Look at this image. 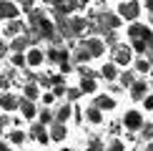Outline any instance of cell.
<instances>
[{
    "label": "cell",
    "mask_w": 153,
    "mask_h": 151,
    "mask_svg": "<svg viewBox=\"0 0 153 151\" xmlns=\"http://www.w3.org/2000/svg\"><path fill=\"white\" fill-rule=\"evenodd\" d=\"M118 13H120V18H126V20H136L138 13H141V5H138L136 0H128V3L118 5Z\"/></svg>",
    "instance_id": "cell-1"
},
{
    "label": "cell",
    "mask_w": 153,
    "mask_h": 151,
    "mask_svg": "<svg viewBox=\"0 0 153 151\" xmlns=\"http://www.w3.org/2000/svg\"><path fill=\"white\" fill-rule=\"evenodd\" d=\"M83 46H85V50L91 53V58H98V55H103V50H105V43L100 40V38H85Z\"/></svg>",
    "instance_id": "cell-2"
},
{
    "label": "cell",
    "mask_w": 153,
    "mask_h": 151,
    "mask_svg": "<svg viewBox=\"0 0 153 151\" xmlns=\"http://www.w3.org/2000/svg\"><path fill=\"white\" fill-rule=\"evenodd\" d=\"M20 15V8L15 5V0H0V18L10 20V18H18Z\"/></svg>",
    "instance_id": "cell-3"
},
{
    "label": "cell",
    "mask_w": 153,
    "mask_h": 151,
    "mask_svg": "<svg viewBox=\"0 0 153 151\" xmlns=\"http://www.w3.org/2000/svg\"><path fill=\"white\" fill-rule=\"evenodd\" d=\"M20 33H25V23H20L18 18H10V20L5 23V28H3V35L5 38H15Z\"/></svg>",
    "instance_id": "cell-4"
},
{
    "label": "cell",
    "mask_w": 153,
    "mask_h": 151,
    "mask_svg": "<svg viewBox=\"0 0 153 151\" xmlns=\"http://www.w3.org/2000/svg\"><path fill=\"white\" fill-rule=\"evenodd\" d=\"M113 63H118V66H128L131 63V48L126 46H113Z\"/></svg>",
    "instance_id": "cell-5"
},
{
    "label": "cell",
    "mask_w": 153,
    "mask_h": 151,
    "mask_svg": "<svg viewBox=\"0 0 153 151\" xmlns=\"http://www.w3.org/2000/svg\"><path fill=\"white\" fill-rule=\"evenodd\" d=\"M18 101H20V98H18L15 93H10V88H8V91L0 93V108H3V111H15L18 108Z\"/></svg>",
    "instance_id": "cell-6"
},
{
    "label": "cell",
    "mask_w": 153,
    "mask_h": 151,
    "mask_svg": "<svg viewBox=\"0 0 153 151\" xmlns=\"http://www.w3.org/2000/svg\"><path fill=\"white\" fill-rule=\"evenodd\" d=\"M45 61V53H43L40 48H35V46H30L28 48V55H25V66H40V63Z\"/></svg>",
    "instance_id": "cell-7"
},
{
    "label": "cell",
    "mask_w": 153,
    "mask_h": 151,
    "mask_svg": "<svg viewBox=\"0 0 153 151\" xmlns=\"http://www.w3.org/2000/svg\"><path fill=\"white\" fill-rule=\"evenodd\" d=\"M123 123H126V129H128V131H138L143 126V118H141V113H138V111H128L123 116Z\"/></svg>",
    "instance_id": "cell-8"
},
{
    "label": "cell",
    "mask_w": 153,
    "mask_h": 151,
    "mask_svg": "<svg viewBox=\"0 0 153 151\" xmlns=\"http://www.w3.org/2000/svg\"><path fill=\"white\" fill-rule=\"evenodd\" d=\"M30 138H35L38 144H48L50 141V136H48V131H45V123H33L30 126Z\"/></svg>",
    "instance_id": "cell-9"
},
{
    "label": "cell",
    "mask_w": 153,
    "mask_h": 151,
    "mask_svg": "<svg viewBox=\"0 0 153 151\" xmlns=\"http://www.w3.org/2000/svg\"><path fill=\"white\" fill-rule=\"evenodd\" d=\"M50 5H53V13H60V15L75 10V0H50Z\"/></svg>",
    "instance_id": "cell-10"
},
{
    "label": "cell",
    "mask_w": 153,
    "mask_h": 151,
    "mask_svg": "<svg viewBox=\"0 0 153 151\" xmlns=\"http://www.w3.org/2000/svg\"><path fill=\"white\" fill-rule=\"evenodd\" d=\"M28 48H30V40H28L25 33L10 38V50H13V53H23V50H28Z\"/></svg>",
    "instance_id": "cell-11"
},
{
    "label": "cell",
    "mask_w": 153,
    "mask_h": 151,
    "mask_svg": "<svg viewBox=\"0 0 153 151\" xmlns=\"http://www.w3.org/2000/svg\"><path fill=\"white\" fill-rule=\"evenodd\" d=\"M45 58L50 63H63V61H68L71 55H68V50L65 48H60V46H53V48H48V55Z\"/></svg>",
    "instance_id": "cell-12"
},
{
    "label": "cell",
    "mask_w": 153,
    "mask_h": 151,
    "mask_svg": "<svg viewBox=\"0 0 153 151\" xmlns=\"http://www.w3.org/2000/svg\"><path fill=\"white\" fill-rule=\"evenodd\" d=\"M146 91H148V83L146 81H133L131 83V98L133 101H141L146 96Z\"/></svg>",
    "instance_id": "cell-13"
},
{
    "label": "cell",
    "mask_w": 153,
    "mask_h": 151,
    "mask_svg": "<svg viewBox=\"0 0 153 151\" xmlns=\"http://www.w3.org/2000/svg\"><path fill=\"white\" fill-rule=\"evenodd\" d=\"M65 136H68V131H65V123L63 121H53L50 123V138H53V141H63Z\"/></svg>",
    "instance_id": "cell-14"
},
{
    "label": "cell",
    "mask_w": 153,
    "mask_h": 151,
    "mask_svg": "<svg viewBox=\"0 0 153 151\" xmlns=\"http://www.w3.org/2000/svg\"><path fill=\"white\" fill-rule=\"evenodd\" d=\"M18 108H20V113H23V118H33L35 116V103H33V101H30V98H20V101H18Z\"/></svg>",
    "instance_id": "cell-15"
},
{
    "label": "cell",
    "mask_w": 153,
    "mask_h": 151,
    "mask_svg": "<svg viewBox=\"0 0 153 151\" xmlns=\"http://www.w3.org/2000/svg\"><path fill=\"white\" fill-rule=\"evenodd\" d=\"M151 30L146 28V25H141V23H133L131 28H128V35H131V40H136V38H141V40H146V35H148Z\"/></svg>",
    "instance_id": "cell-16"
},
{
    "label": "cell",
    "mask_w": 153,
    "mask_h": 151,
    "mask_svg": "<svg viewBox=\"0 0 153 151\" xmlns=\"http://www.w3.org/2000/svg\"><path fill=\"white\" fill-rule=\"evenodd\" d=\"M95 108H100V111H113V108H116V101H113L111 96H98V98H95Z\"/></svg>",
    "instance_id": "cell-17"
},
{
    "label": "cell",
    "mask_w": 153,
    "mask_h": 151,
    "mask_svg": "<svg viewBox=\"0 0 153 151\" xmlns=\"http://www.w3.org/2000/svg\"><path fill=\"white\" fill-rule=\"evenodd\" d=\"M73 61H75V63H88V61H91V53L85 50V46H83V43L73 50Z\"/></svg>",
    "instance_id": "cell-18"
},
{
    "label": "cell",
    "mask_w": 153,
    "mask_h": 151,
    "mask_svg": "<svg viewBox=\"0 0 153 151\" xmlns=\"http://www.w3.org/2000/svg\"><path fill=\"white\" fill-rule=\"evenodd\" d=\"M13 78H15V68H10V71L0 73V88H3V91H8V88L13 86Z\"/></svg>",
    "instance_id": "cell-19"
},
{
    "label": "cell",
    "mask_w": 153,
    "mask_h": 151,
    "mask_svg": "<svg viewBox=\"0 0 153 151\" xmlns=\"http://www.w3.org/2000/svg\"><path fill=\"white\" fill-rule=\"evenodd\" d=\"M23 93H25V98H30V101H35L38 98V83L35 81H28V83H25V88H23Z\"/></svg>",
    "instance_id": "cell-20"
},
{
    "label": "cell",
    "mask_w": 153,
    "mask_h": 151,
    "mask_svg": "<svg viewBox=\"0 0 153 151\" xmlns=\"http://www.w3.org/2000/svg\"><path fill=\"white\" fill-rule=\"evenodd\" d=\"M71 113H73V108H71V106H68V103H65V106H60V108H58V111H55V113H53V116H55V121H63V123H65V121H68V118H71Z\"/></svg>",
    "instance_id": "cell-21"
},
{
    "label": "cell",
    "mask_w": 153,
    "mask_h": 151,
    "mask_svg": "<svg viewBox=\"0 0 153 151\" xmlns=\"http://www.w3.org/2000/svg\"><path fill=\"white\" fill-rule=\"evenodd\" d=\"M85 118L91 123H100V121H103V113H100V108H95V106H93V108L85 111Z\"/></svg>",
    "instance_id": "cell-22"
},
{
    "label": "cell",
    "mask_w": 153,
    "mask_h": 151,
    "mask_svg": "<svg viewBox=\"0 0 153 151\" xmlns=\"http://www.w3.org/2000/svg\"><path fill=\"white\" fill-rule=\"evenodd\" d=\"M80 93H95V78H83L80 81Z\"/></svg>",
    "instance_id": "cell-23"
},
{
    "label": "cell",
    "mask_w": 153,
    "mask_h": 151,
    "mask_svg": "<svg viewBox=\"0 0 153 151\" xmlns=\"http://www.w3.org/2000/svg\"><path fill=\"white\" fill-rule=\"evenodd\" d=\"M100 73H103V78H105V81H113V78H116V63H105Z\"/></svg>",
    "instance_id": "cell-24"
},
{
    "label": "cell",
    "mask_w": 153,
    "mask_h": 151,
    "mask_svg": "<svg viewBox=\"0 0 153 151\" xmlns=\"http://www.w3.org/2000/svg\"><path fill=\"white\" fill-rule=\"evenodd\" d=\"M10 144H23L25 141V131H20V129H15V131H10Z\"/></svg>",
    "instance_id": "cell-25"
},
{
    "label": "cell",
    "mask_w": 153,
    "mask_h": 151,
    "mask_svg": "<svg viewBox=\"0 0 153 151\" xmlns=\"http://www.w3.org/2000/svg\"><path fill=\"white\" fill-rule=\"evenodd\" d=\"M10 63H13V68H23L25 66V53H13Z\"/></svg>",
    "instance_id": "cell-26"
},
{
    "label": "cell",
    "mask_w": 153,
    "mask_h": 151,
    "mask_svg": "<svg viewBox=\"0 0 153 151\" xmlns=\"http://www.w3.org/2000/svg\"><path fill=\"white\" fill-rule=\"evenodd\" d=\"M53 121H55L53 111H50V108H43V111H40V123H45V126H48V123H53Z\"/></svg>",
    "instance_id": "cell-27"
},
{
    "label": "cell",
    "mask_w": 153,
    "mask_h": 151,
    "mask_svg": "<svg viewBox=\"0 0 153 151\" xmlns=\"http://www.w3.org/2000/svg\"><path fill=\"white\" fill-rule=\"evenodd\" d=\"M138 131H141V136L146 138V141H151V138H153V123H143Z\"/></svg>",
    "instance_id": "cell-28"
},
{
    "label": "cell",
    "mask_w": 153,
    "mask_h": 151,
    "mask_svg": "<svg viewBox=\"0 0 153 151\" xmlns=\"http://www.w3.org/2000/svg\"><path fill=\"white\" fill-rule=\"evenodd\" d=\"M133 81H136V78H133V73H128V71H126V73H120V86L131 88V83H133Z\"/></svg>",
    "instance_id": "cell-29"
},
{
    "label": "cell",
    "mask_w": 153,
    "mask_h": 151,
    "mask_svg": "<svg viewBox=\"0 0 153 151\" xmlns=\"http://www.w3.org/2000/svg\"><path fill=\"white\" fill-rule=\"evenodd\" d=\"M88 151H105V146H103V141H100V138H93V141L88 144Z\"/></svg>",
    "instance_id": "cell-30"
},
{
    "label": "cell",
    "mask_w": 153,
    "mask_h": 151,
    "mask_svg": "<svg viewBox=\"0 0 153 151\" xmlns=\"http://www.w3.org/2000/svg\"><path fill=\"white\" fill-rule=\"evenodd\" d=\"M65 96H68V101H78L80 98V88H65Z\"/></svg>",
    "instance_id": "cell-31"
},
{
    "label": "cell",
    "mask_w": 153,
    "mask_h": 151,
    "mask_svg": "<svg viewBox=\"0 0 153 151\" xmlns=\"http://www.w3.org/2000/svg\"><path fill=\"white\" fill-rule=\"evenodd\" d=\"M105 151H123V141H118V138H113L111 144H108Z\"/></svg>",
    "instance_id": "cell-32"
},
{
    "label": "cell",
    "mask_w": 153,
    "mask_h": 151,
    "mask_svg": "<svg viewBox=\"0 0 153 151\" xmlns=\"http://www.w3.org/2000/svg\"><path fill=\"white\" fill-rule=\"evenodd\" d=\"M136 68H138L141 73H146V71H151V63L146 61V58H141V61H136Z\"/></svg>",
    "instance_id": "cell-33"
},
{
    "label": "cell",
    "mask_w": 153,
    "mask_h": 151,
    "mask_svg": "<svg viewBox=\"0 0 153 151\" xmlns=\"http://www.w3.org/2000/svg\"><path fill=\"white\" fill-rule=\"evenodd\" d=\"M105 46H116V33H113V30H105Z\"/></svg>",
    "instance_id": "cell-34"
},
{
    "label": "cell",
    "mask_w": 153,
    "mask_h": 151,
    "mask_svg": "<svg viewBox=\"0 0 153 151\" xmlns=\"http://www.w3.org/2000/svg\"><path fill=\"white\" fill-rule=\"evenodd\" d=\"M133 48H136L138 53H143V50H146V40H141V38H136V40H133Z\"/></svg>",
    "instance_id": "cell-35"
},
{
    "label": "cell",
    "mask_w": 153,
    "mask_h": 151,
    "mask_svg": "<svg viewBox=\"0 0 153 151\" xmlns=\"http://www.w3.org/2000/svg\"><path fill=\"white\" fill-rule=\"evenodd\" d=\"M60 71H63V76H68V73H71V71H73L71 61H63V63H60Z\"/></svg>",
    "instance_id": "cell-36"
},
{
    "label": "cell",
    "mask_w": 153,
    "mask_h": 151,
    "mask_svg": "<svg viewBox=\"0 0 153 151\" xmlns=\"http://www.w3.org/2000/svg\"><path fill=\"white\" fill-rule=\"evenodd\" d=\"M143 106L148 111H153V96H143Z\"/></svg>",
    "instance_id": "cell-37"
},
{
    "label": "cell",
    "mask_w": 153,
    "mask_h": 151,
    "mask_svg": "<svg viewBox=\"0 0 153 151\" xmlns=\"http://www.w3.org/2000/svg\"><path fill=\"white\" fill-rule=\"evenodd\" d=\"M53 93H55V96H65V86H63V83H58V86L53 88Z\"/></svg>",
    "instance_id": "cell-38"
},
{
    "label": "cell",
    "mask_w": 153,
    "mask_h": 151,
    "mask_svg": "<svg viewBox=\"0 0 153 151\" xmlns=\"http://www.w3.org/2000/svg\"><path fill=\"white\" fill-rule=\"evenodd\" d=\"M53 101H55V93H45V96H43V103H45V106H50Z\"/></svg>",
    "instance_id": "cell-39"
},
{
    "label": "cell",
    "mask_w": 153,
    "mask_h": 151,
    "mask_svg": "<svg viewBox=\"0 0 153 151\" xmlns=\"http://www.w3.org/2000/svg\"><path fill=\"white\" fill-rule=\"evenodd\" d=\"M146 48H148L151 53H153V33H148V35H146Z\"/></svg>",
    "instance_id": "cell-40"
},
{
    "label": "cell",
    "mask_w": 153,
    "mask_h": 151,
    "mask_svg": "<svg viewBox=\"0 0 153 151\" xmlns=\"http://www.w3.org/2000/svg\"><path fill=\"white\" fill-rule=\"evenodd\" d=\"M8 50H10V46L5 40H0V55H8Z\"/></svg>",
    "instance_id": "cell-41"
},
{
    "label": "cell",
    "mask_w": 153,
    "mask_h": 151,
    "mask_svg": "<svg viewBox=\"0 0 153 151\" xmlns=\"http://www.w3.org/2000/svg\"><path fill=\"white\" fill-rule=\"evenodd\" d=\"M18 3H20L25 10H30V8H33V3H35V0H18Z\"/></svg>",
    "instance_id": "cell-42"
},
{
    "label": "cell",
    "mask_w": 153,
    "mask_h": 151,
    "mask_svg": "<svg viewBox=\"0 0 153 151\" xmlns=\"http://www.w3.org/2000/svg\"><path fill=\"white\" fill-rule=\"evenodd\" d=\"M0 151H13V149H10V144H8V141H3V138H0Z\"/></svg>",
    "instance_id": "cell-43"
},
{
    "label": "cell",
    "mask_w": 153,
    "mask_h": 151,
    "mask_svg": "<svg viewBox=\"0 0 153 151\" xmlns=\"http://www.w3.org/2000/svg\"><path fill=\"white\" fill-rule=\"evenodd\" d=\"M8 123H10V118H8V116H0V126H8Z\"/></svg>",
    "instance_id": "cell-44"
},
{
    "label": "cell",
    "mask_w": 153,
    "mask_h": 151,
    "mask_svg": "<svg viewBox=\"0 0 153 151\" xmlns=\"http://www.w3.org/2000/svg\"><path fill=\"white\" fill-rule=\"evenodd\" d=\"M146 8H148V10H153V0H146Z\"/></svg>",
    "instance_id": "cell-45"
},
{
    "label": "cell",
    "mask_w": 153,
    "mask_h": 151,
    "mask_svg": "<svg viewBox=\"0 0 153 151\" xmlns=\"http://www.w3.org/2000/svg\"><path fill=\"white\" fill-rule=\"evenodd\" d=\"M146 151H153V138H151V144H148V146H146Z\"/></svg>",
    "instance_id": "cell-46"
},
{
    "label": "cell",
    "mask_w": 153,
    "mask_h": 151,
    "mask_svg": "<svg viewBox=\"0 0 153 151\" xmlns=\"http://www.w3.org/2000/svg\"><path fill=\"white\" fill-rule=\"evenodd\" d=\"M0 138H3V126H0Z\"/></svg>",
    "instance_id": "cell-47"
},
{
    "label": "cell",
    "mask_w": 153,
    "mask_h": 151,
    "mask_svg": "<svg viewBox=\"0 0 153 151\" xmlns=\"http://www.w3.org/2000/svg\"><path fill=\"white\" fill-rule=\"evenodd\" d=\"M63 151H73V149H63Z\"/></svg>",
    "instance_id": "cell-48"
}]
</instances>
